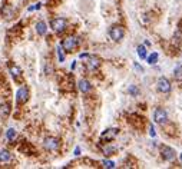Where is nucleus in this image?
<instances>
[{
	"label": "nucleus",
	"instance_id": "nucleus-1",
	"mask_svg": "<svg viewBox=\"0 0 182 169\" xmlns=\"http://www.w3.org/2000/svg\"><path fill=\"white\" fill-rule=\"evenodd\" d=\"M50 26L52 29L56 32V33H62L66 30V26H68V22L63 19V17H57V19H53L50 22Z\"/></svg>",
	"mask_w": 182,
	"mask_h": 169
},
{
	"label": "nucleus",
	"instance_id": "nucleus-2",
	"mask_svg": "<svg viewBox=\"0 0 182 169\" xmlns=\"http://www.w3.org/2000/svg\"><path fill=\"white\" fill-rule=\"evenodd\" d=\"M153 121H155L156 123H159V125L166 123V121H168V113H166V110H165L164 108H156L155 112H153Z\"/></svg>",
	"mask_w": 182,
	"mask_h": 169
},
{
	"label": "nucleus",
	"instance_id": "nucleus-3",
	"mask_svg": "<svg viewBox=\"0 0 182 169\" xmlns=\"http://www.w3.org/2000/svg\"><path fill=\"white\" fill-rule=\"evenodd\" d=\"M109 36H110L112 40L119 42V40L123 39V36H125V30H123L122 26H113V27L109 30Z\"/></svg>",
	"mask_w": 182,
	"mask_h": 169
},
{
	"label": "nucleus",
	"instance_id": "nucleus-4",
	"mask_svg": "<svg viewBox=\"0 0 182 169\" xmlns=\"http://www.w3.org/2000/svg\"><path fill=\"white\" fill-rule=\"evenodd\" d=\"M29 100V89L26 87V86H23V87H20L19 90H17V93H16V102H17V105H23V103H26Z\"/></svg>",
	"mask_w": 182,
	"mask_h": 169
},
{
	"label": "nucleus",
	"instance_id": "nucleus-5",
	"mask_svg": "<svg viewBox=\"0 0 182 169\" xmlns=\"http://www.w3.org/2000/svg\"><path fill=\"white\" fill-rule=\"evenodd\" d=\"M62 47L66 50V52H73L76 47H77V39L73 37V36H69L66 39H63L62 42Z\"/></svg>",
	"mask_w": 182,
	"mask_h": 169
},
{
	"label": "nucleus",
	"instance_id": "nucleus-6",
	"mask_svg": "<svg viewBox=\"0 0 182 169\" xmlns=\"http://www.w3.org/2000/svg\"><path fill=\"white\" fill-rule=\"evenodd\" d=\"M43 145H44V149H46V151H52V152H53V151H57L60 142H59V139L50 136V138H46V139H44Z\"/></svg>",
	"mask_w": 182,
	"mask_h": 169
},
{
	"label": "nucleus",
	"instance_id": "nucleus-7",
	"mask_svg": "<svg viewBox=\"0 0 182 169\" xmlns=\"http://www.w3.org/2000/svg\"><path fill=\"white\" fill-rule=\"evenodd\" d=\"M156 89L161 93H169L171 92V83L166 78H159L158 83H156Z\"/></svg>",
	"mask_w": 182,
	"mask_h": 169
},
{
	"label": "nucleus",
	"instance_id": "nucleus-8",
	"mask_svg": "<svg viewBox=\"0 0 182 169\" xmlns=\"http://www.w3.org/2000/svg\"><path fill=\"white\" fill-rule=\"evenodd\" d=\"M161 155L164 158V161H174L175 159V149L169 148V146H162L161 148Z\"/></svg>",
	"mask_w": 182,
	"mask_h": 169
},
{
	"label": "nucleus",
	"instance_id": "nucleus-9",
	"mask_svg": "<svg viewBox=\"0 0 182 169\" xmlns=\"http://www.w3.org/2000/svg\"><path fill=\"white\" fill-rule=\"evenodd\" d=\"M118 129L116 127H112V129H108L106 132H103L102 135H101V140H112V139H115V136L118 135Z\"/></svg>",
	"mask_w": 182,
	"mask_h": 169
},
{
	"label": "nucleus",
	"instance_id": "nucleus-10",
	"mask_svg": "<svg viewBox=\"0 0 182 169\" xmlns=\"http://www.w3.org/2000/svg\"><path fill=\"white\" fill-rule=\"evenodd\" d=\"M86 59H88L86 66H88V69H89V70H95V69H98V67H99L101 62H99V59H98V57H95V56H88Z\"/></svg>",
	"mask_w": 182,
	"mask_h": 169
},
{
	"label": "nucleus",
	"instance_id": "nucleus-11",
	"mask_svg": "<svg viewBox=\"0 0 182 169\" xmlns=\"http://www.w3.org/2000/svg\"><path fill=\"white\" fill-rule=\"evenodd\" d=\"M79 89H80V92H83V93H89V92L92 90V86H90V83H89L86 79H82V80H79Z\"/></svg>",
	"mask_w": 182,
	"mask_h": 169
},
{
	"label": "nucleus",
	"instance_id": "nucleus-12",
	"mask_svg": "<svg viewBox=\"0 0 182 169\" xmlns=\"http://www.w3.org/2000/svg\"><path fill=\"white\" fill-rule=\"evenodd\" d=\"M36 32L40 35V36L46 35L47 27H46V23H44V22H39V23H37V25H36Z\"/></svg>",
	"mask_w": 182,
	"mask_h": 169
},
{
	"label": "nucleus",
	"instance_id": "nucleus-13",
	"mask_svg": "<svg viewBox=\"0 0 182 169\" xmlns=\"http://www.w3.org/2000/svg\"><path fill=\"white\" fill-rule=\"evenodd\" d=\"M9 113H10V105H7V103L1 105L0 106V118H6Z\"/></svg>",
	"mask_w": 182,
	"mask_h": 169
},
{
	"label": "nucleus",
	"instance_id": "nucleus-14",
	"mask_svg": "<svg viewBox=\"0 0 182 169\" xmlns=\"http://www.w3.org/2000/svg\"><path fill=\"white\" fill-rule=\"evenodd\" d=\"M174 76L177 80H182V63H178L175 66V70H174Z\"/></svg>",
	"mask_w": 182,
	"mask_h": 169
},
{
	"label": "nucleus",
	"instance_id": "nucleus-15",
	"mask_svg": "<svg viewBox=\"0 0 182 169\" xmlns=\"http://www.w3.org/2000/svg\"><path fill=\"white\" fill-rule=\"evenodd\" d=\"M10 159H12L10 152H7V151H1L0 152V162H10Z\"/></svg>",
	"mask_w": 182,
	"mask_h": 169
},
{
	"label": "nucleus",
	"instance_id": "nucleus-16",
	"mask_svg": "<svg viewBox=\"0 0 182 169\" xmlns=\"http://www.w3.org/2000/svg\"><path fill=\"white\" fill-rule=\"evenodd\" d=\"M138 56L141 57V59H146V47L144 44H141V46H138Z\"/></svg>",
	"mask_w": 182,
	"mask_h": 169
},
{
	"label": "nucleus",
	"instance_id": "nucleus-17",
	"mask_svg": "<svg viewBox=\"0 0 182 169\" xmlns=\"http://www.w3.org/2000/svg\"><path fill=\"white\" fill-rule=\"evenodd\" d=\"M6 136H7L9 140H14V139H16V130H14L13 127H10V129L6 132Z\"/></svg>",
	"mask_w": 182,
	"mask_h": 169
},
{
	"label": "nucleus",
	"instance_id": "nucleus-18",
	"mask_svg": "<svg viewBox=\"0 0 182 169\" xmlns=\"http://www.w3.org/2000/svg\"><path fill=\"white\" fill-rule=\"evenodd\" d=\"M156 62H158V53L153 52V53L148 57V63H149V65H155Z\"/></svg>",
	"mask_w": 182,
	"mask_h": 169
},
{
	"label": "nucleus",
	"instance_id": "nucleus-19",
	"mask_svg": "<svg viewBox=\"0 0 182 169\" xmlns=\"http://www.w3.org/2000/svg\"><path fill=\"white\" fill-rule=\"evenodd\" d=\"M10 72H12V76H13V78H17V76L22 73V70H20L17 66H12V67H10Z\"/></svg>",
	"mask_w": 182,
	"mask_h": 169
},
{
	"label": "nucleus",
	"instance_id": "nucleus-20",
	"mask_svg": "<svg viewBox=\"0 0 182 169\" xmlns=\"http://www.w3.org/2000/svg\"><path fill=\"white\" fill-rule=\"evenodd\" d=\"M57 57H59V62H65V55H63L62 46H57Z\"/></svg>",
	"mask_w": 182,
	"mask_h": 169
},
{
	"label": "nucleus",
	"instance_id": "nucleus-21",
	"mask_svg": "<svg viewBox=\"0 0 182 169\" xmlns=\"http://www.w3.org/2000/svg\"><path fill=\"white\" fill-rule=\"evenodd\" d=\"M103 152H105L106 156H109V155H112L113 152H116V148H115V146H106V148H103Z\"/></svg>",
	"mask_w": 182,
	"mask_h": 169
},
{
	"label": "nucleus",
	"instance_id": "nucleus-22",
	"mask_svg": "<svg viewBox=\"0 0 182 169\" xmlns=\"http://www.w3.org/2000/svg\"><path fill=\"white\" fill-rule=\"evenodd\" d=\"M129 93H131L132 96H138V95H139V89H138L135 84H132V86H129Z\"/></svg>",
	"mask_w": 182,
	"mask_h": 169
},
{
	"label": "nucleus",
	"instance_id": "nucleus-23",
	"mask_svg": "<svg viewBox=\"0 0 182 169\" xmlns=\"http://www.w3.org/2000/svg\"><path fill=\"white\" fill-rule=\"evenodd\" d=\"M102 166L103 168H115V162H112V161H102Z\"/></svg>",
	"mask_w": 182,
	"mask_h": 169
},
{
	"label": "nucleus",
	"instance_id": "nucleus-24",
	"mask_svg": "<svg viewBox=\"0 0 182 169\" xmlns=\"http://www.w3.org/2000/svg\"><path fill=\"white\" fill-rule=\"evenodd\" d=\"M149 135H151L152 138H155V136H156V132H155V129H153V126H151V127H149Z\"/></svg>",
	"mask_w": 182,
	"mask_h": 169
},
{
	"label": "nucleus",
	"instance_id": "nucleus-25",
	"mask_svg": "<svg viewBox=\"0 0 182 169\" xmlns=\"http://www.w3.org/2000/svg\"><path fill=\"white\" fill-rule=\"evenodd\" d=\"M39 7H40V3H37L36 6H30V7H29V12H32V10H36V9H39Z\"/></svg>",
	"mask_w": 182,
	"mask_h": 169
},
{
	"label": "nucleus",
	"instance_id": "nucleus-26",
	"mask_svg": "<svg viewBox=\"0 0 182 169\" xmlns=\"http://www.w3.org/2000/svg\"><path fill=\"white\" fill-rule=\"evenodd\" d=\"M135 69H136V70H138V72H141V73H142V72H144V69H142V67H141V66H139V65H138V63H135Z\"/></svg>",
	"mask_w": 182,
	"mask_h": 169
},
{
	"label": "nucleus",
	"instance_id": "nucleus-27",
	"mask_svg": "<svg viewBox=\"0 0 182 169\" xmlns=\"http://www.w3.org/2000/svg\"><path fill=\"white\" fill-rule=\"evenodd\" d=\"M79 152H80V149H79V148H76V149H75V155H79Z\"/></svg>",
	"mask_w": 182,
	"mask_h": 169
},
{
	"label": "nucleus",
	"instance_id": "nucleus-28",
	"mask_svg": "<svg viewBox=\"0 0 182 169\" xmlns=\"http://www.w3.org/2000/svg\"><path fill=\"white\" fill-rule=\"evenodd\" d=\"M181 162H182V153H181Z\"/></svg>",
	"mask_w": 182,
	"mask_h": 169
}]
</instances>
